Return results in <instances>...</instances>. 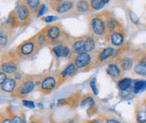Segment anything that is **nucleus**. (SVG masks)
Instances as JSON below:
<instances>
[{
	"mask_svg": "<svg viewBox=\"0 0 146 123\" xmlns=\"http://www.w3.org/2000/svg\"><path fill=\"white\" fill-rule=\"evenodd\" d=\"M19 61L17 59L16 53L9 52L4 54L1 62H0V70H2L6 75H13L15 74L18 70Z\"/></svg>",
	"mask_w": 146,
	"mask_h": 123,
	"instance_id": "1",
	"label": "nucleus"
},
{
	"mask_svg": "<svg viewBox=\"0 0 146 123\" xmlns=\"http://www.w3.org/2000/svg\"><path fill=\"white\" fill-rule=\"evenodd\" d=\"M38 49H39V48L37 46L35 37H33L19 45L16 48L15 53L18 57L25 59V57H29L31 56H33L34 52L38 51Z\"/></svg>",
	"mask_w": 146,
	"mask_h": 123,
	"instance_id": "2",
	"label": "nucleus"
},
{
	"mask_svg": "<svg viewBox=\"0 0 146 123\" xmlns=\"http://www.w3.org/2000/svg\"><path fill=\"white\" fill-rule=\"evenodd\" d=\"M35 86H36L35 80L31 76H26L25 78L21 79V81L16 86L15 92L12 94L18 97L27 96L30 93L33 91Z\"/></svg>",
	"mask_w": 146,
	"mask_h": 123,
	"instance_id": "3",
	"label": "nucleus"
},
{
	"mask_svg": "<svg viewBox=\"0 0 146 123\" xmlns=\"http://www.w3.org/2000/svg\"><path fill=\"white\" fill-rule=\"evenodd\" d=\"M60 84H59L58 75H48L46 76L45 77H43V79L41 80L40 90L42 94H48L50 92H52Z\"/></svg>",
	"mask_w": 146,
	"mask_h": 123,
	"instance_id": "4",
	"label": "nucleus"
},
{
	"mask_svg": "<svg viewBox=\"0 0 146 123\" xmlns=\"http://www.w3.org/2000/svg\"><path fill=\"white\" fill-rule=\"evenodd\" d=\"M72 62L74 64L77 70H84L91 64L92 56L88 52H82L79 54H76L72 59Z\"/></svg>",
	"mask_w": 146,
	"mask_h": 123,
	"instance_id": "5",
	"label": "nucleus"
},
{
	"mask_svg": "<svg viewBox=\"0 0 146 123\" xmlns=\"http://www.w3.org/2000/svg\"><path fill=\"white\" fill-rule=\"evenodd\" d=\"M15 12L20 23L26 24L30 22L31 12L29 8V6L26 5V3H21L15 8Z\"/></svg>",
	"mask_w": 146,
	"mask_h": 123,
	"instance_id": "6",
	"label": "nucleus"
},
{
	"mask_svg": "<svg viewBox=\"0 0 146 123\" xmlns=\"http://www.w3.org/2000/svg\"><path fill=\"white\" fill-rule=\"evenodd\" d=\"M60 35H61V25L59 23L48 25L47 30L48 44L55 43L59 39Z\"/></svg>",
	"mask_w": 146,
	"mask_h": 123,
	"instance_id": "7",
	"label": "nucleus"
},
{
	"mask_svg": "<svg viewBox=\"0 0 146 123\" xmlns=\"http://www.w3.org/2000/svg\"><path fill=\"white\" fill-rule=\"evenodd\" d=\"M51 8L58 14H64L68 11H70L74 7V3L71 0H64L60 3H52L50 2Z\"/></svg>",
	"mask_w": 146,
	"mask_h": 123,
	"instance_id": "8",
	"label": "nucleus"
},
{
	"mask_svg": "<svg viewBox=\"0 0 146 123\" xmlns=\"http://www.w3.org/2000/svg\"><path fill=\"white\" fill-rule=\"evenodd\" d=\"M76 72H77V69H76L74 64L71 61L70 63H69L66 68L65 69H63L61 72L58 75V80H59V84H61V82L65 81L66 78H71L72 76H74Z\"/></svg>",
	"mask_w": 146,
	"mask_h": 123,
	"instance_id": "9",
	"label": "nucleus"
},
{
	"mask_svg": "<svg viewBox=\"0 0 146 123\" xmlns=\"http://www.w3.org/2000/svg\"><path fill=\"white\" fill-rule=\"evenodd\" d=\"M92 28L95 34L102 35L105 32V24L102 19L96 16L92 19Z\"/></svg>",
	"mask_w": 146,
	"mask_h": 123,
	"instance_id": "10",
	"label": "nucleus"
},
{
	"mask_svg": "<svg viewBox=\"0 0 146 123\" xmlns=\"http://www.w3.org/2000/svg\"><path fill=\"white\" fill-rule=\"evenodd\" d=\"M16 86H17V83L15 78H13V77H7L6 80L0 86V90L4 93L13 94L15 92Z\"/></svg>",
	"mask_w": 146,
	"mask_h": 123,
	"instance_id": "11",
	"label": "nucleus"
},
{
	"mask_svg": "<svg viewBox=\"0 0 146 123\" xmlns=\"http://www.w3.org/2000/svg\"><path fill=\"white\" fill-rule=\"evenodd\" d=\"M85 39L84 38H78L74 39L71 42V51L74 54H79L84 52V44Z\"/></svg>",
	"mask_w": 146,
	"mask_h": 123,
	"instance_id": "12",
	"label": "nucleus"
},
{
	"mask_svg": "<svg viewBox=\"0 0 146 123\" xmlns=\"http://www.w3.org/2000/svg\"><path fill=\"white\" fill-rule=\"evenodd\" d=\"M47 30H48V26L46 28L42 29V31H40L37 35H35V40H36V43L38 48H41L44 45L48 44V39H47Z\"/></svg>",
	"mask_w": 146,
	"mask_h": 123,
	"instance_id": "13",
	"label": "nucleus"
},
{
	"mask_svg": "<svg viewBox=\"0 0 146 123\" xmlns=\"http://www.w3.org/2000/svg\"><path fill=\"white\" fill-rule=\"evenodd\" d=\"M114 52H115V50H114L113 48H106L104 49H102V51L98 55L97 57V59L99 62H103L105 60H107L108 59H110V57L114 54Z\"/></svg>",
	"mask_w": 146,
	"mask_h": 123,
	"instance_id": "14",
	"label": "nucleus"
},
{
	"mask_svg": "<svg viewBox=\"0 0 146 123\" xmlns=\"http://www.w3.org/2000/svg\"><path fill=\"white\" fill-rule=\"evenodd\" d=\"M110 41L115 46H121L124 42V35L119 31H113L110 35Z\"/></svg>",
	"mask_w": 146,
	"mask_h": 123,
	"instance_id": "15",
	"label": "nucleus"
},
{
	"mask_svg": "<svg viewBox=\"0 0 146 123\" xmlns=\"http://www.w3.org/2000/svg\"><path fill=\"white\" fill-rule=\"evenodd\" d=\"M134 70L137 75L146 76V57L141 59L135 65Z\"/></svg>",
	"mask_w": 146,
	"mask_h": 123,
	"instance_id": "16",
	"label": "nucleus"
},
{
	"mask_svg": "<svg viewBox=\"0 0 146 123\" xmlns=\"http://www.w3.org/2000/svg\"><path fill=\"white\" fill-rule=\"evenodd\" d=\"M107 73L109 76L114 78H117L121 74V69L117 66V64H110L107 68Z\"/></svg>",
	"mask_w": 146,
	"mask_h": 123,
	"instance_id": "17",
	"label": "nucleus"
},
{
	"mask_svg": "<svg viewBox=\"0 0 146 123\" xmlns=\"http://www.w3.org/2000/svg\"><path fill=\"white\" fill-rule=\"evenodd\" d=\"M6 24L8 25L10 28H15L17 27L19 24H20V22H19L18 18L16 16V14L15 11H13L10 13V15L7 18V21H6Z\"/></svg>",
	"mask_w": 146,
	"mask_h": 123,
	"instance_id": "18",
	"label": "nucleus"
},
{
	"mask_svg": "<svg viewBox=\"0 0 146 123\" xmlns=\"http://www.w3.org/2000/svg\"><path fill=\"white\" fill-rule=\"evenodd\" d=\"M133 92L135 94H139L143 92L146 89V81L144 80H136L133 84Z\"/></svg>",
	"mask_w": 146,
	"mask_h": 123,
	"instance_id": "19",
	"label": "nucleus"
},
{
	"mask_svg": "<svg viewBox=\"0 0 146 123\" xmlns=\"http://www.w3.org/2000/svg\"><path fill=\"white\" fill-rule=\"evenodd\" d=\"M133 82L132 79L130 78H122L120 79L117 83V87L120 90V92L125 91V90H128L129 88L132 87Z\"/></svg>",
	"mask_w": 146,
	"mask_h": 123,
	"instance_id": "20",
	"label": "nucleus"
},
{
	"mask_svg": "<svg viewBox=\"0 0 146 123\" xmlns=\"http://www.w3.org/2000/svg\"><path fill=\"white\" fill-rule=\"evenodd\" d=\"M95 47V41L92 36H89L85 39L84 44V52H91Z\"/></svg>",
	"mask_w": 146,
	"mask_h": 123,
	"instance_id": "21",
	"label": "nucleus"
},
{
	"mask_svg": "<svg viewBox=\"0 0 146 123\" xmlns=\"http://www.w3.org/2000/svg\"><path fill=\"white\" fill-rule=\"evenodd\" d=\"M10 39V33L6 30L0 31V48H5Z\"/></svg>",
	"mask_w": 146,
	"mask_h": 123,
	"instance_id": "22",
	"label": "nucleus"
},
{
	"mask_svg": "<svg viewBox=\"0 0 146 123\" xmlns=\"http://www.w3.org/2000/svg\"><path fill=\"white\" fill-rule=\"evenodd\" d=\"M25 3H26V5L29 6L31 12L34 13V14L35 13L37 14V12H38V10H39L40 6L41 5L40 0H26Z\"/></svg>",
	"mask_w": 146,
	"mask_h": 123,
	"instance_id": "23",
	"label": "nucleus"
},
{
	"mask_svg": "<svg viewBox=\"0 0 146 123\" xmlns=\"http://www.w3.org/2000/svg\"><path fill=\"white\" fill-rule=\"evenodd\" d=\"M90 8V5H89L87 0H79L76 4V10L79 13H85Z\"/></svg>",
	"mask_w": 146,
	"mask_h": 123,
	"instance_id": "24",
	"label": "nucleus"
},
{
	"mask_svg": "<svg viewBox=\"0 0 146 123\" xmlns=\"http://www.w3.org/2000/svg\"><path fill=\"white\" fill-rule=\"evenodd\" d=\"M64 44H58L55 45L52 48V53L56 57H63V53H64Z\"/></svg>",
	"mask_w": 146,
	"mask_h": 123,
	"instance_id": "25",
	"label": "nucleus"
},
{
	"mask_svg": "<svg viewBox=\"0 0 146 123\" xmlns=\"http://www.w3.org/2000/svg\"><path fill=\"white\" fill-rule=\"evenodd\" d=\"M132 66H133V59H130V57H125L120 62V68L124 71L129 70L132 68Z\"/></svg>",
	"mask_w": 146,
	"mask_h": 123,
	"instance_id": "26",
	"label": "nucleus"
},
{
	"mask_svg": "<svg viewBox=\"0 0 146 123\" xmlns=\"http://www.w3.org/2000/svg\"><path fill=\"white\" fill-rule=\"evenodd\" d=\"M104 0H91L90 5L93 10H100L104 7L105 5Z\"/></svg>",
	"mask_w": 146,
	"mask_h": 123,
	"instance_id": "27",
	"label": "nucleus"
},
{
	"mask_svg": "<svg viewBox=\"0 0 146 123\" xmlns=\"http://www.w3.org/2000/svg\"><path fill=\"white\" fill-rule=\"evenodd\" d=\"M93 105H94V100L92 99V97H91V96H85V97H84V99L81 101V104H80L81 107L88 106V107H90V108H92Z\"/></svg>",
	"mask_w": 146,
	"mask_h": 123,
	"instance_id": "28",
	"label": "nucleus"
},
{
	"mask_svg": "<svg viewBox=\"0 0 146 123\" xmlns=\"http://www.w3.org/2000/svg\"><path fill=\"white\" fill-rule=\"evenodd\" d=\"M118 27V23L113 18H110L107 20V28L108 30H110V31H115L117 28Z\"/></svg>",
	"mask_w": 146,
	"mask_h": 123,
	"instance_id": "29",
	"label": "nucleus"
},
{
	"mask_svg": "<svg viewBox=\"0 0 146 123\" xmlns=\"http://www.w3.org/2000/svg\"><path fill=\"white\" fill-rule=\"evenodd\" d=\"M137 122L138 123H146V109L142 110L137 113Z\"/></svg>",
	"mask_w": 146,
	"mask_h": 123,
	"instance_id": "30",
	"label": "nucleus"
},
{
	"mask_svg": "<svg viewBox=\"0 0 146 123\" xmlns=\"http://www.w3.org/2000/svg\"><path fill=\"white\" fill-rule=\"evenodd\" d=\"M90 86L92 90V92L95 95H98L99 94V89H98V86H97V82H96V78L93 77V78L90 81Z\"/></svg>",
	"mask_w": 146,
	"mask_h": 123,
	"instance_id": "31",
	"label": "nucleus"
},
{
	"mask_svg": "<svg viewBox=\"0 0 146 123\" xmlns=\"http://www.w3.org/2000/svg\"><path fill=\"white\" fill-rule=\"evenodd\" d=\"M129 17L131 19V21L134 23L135 24H139L140 23V21H139V18L137 17V15L135 14L134 12H129Z\"/></svg>",
	"mask_w": 146,
	"mask_h": 123,
	"instance_id": "32",
	"label": "nucleus"
},
{
	"mask_svg": "<svg viewBox=\"0 0 146 123\" xmlns=\"http://www.w3.org/2000/svg\"><path fill=\"white\" fill-rule=\"evenodd\" d=\"M58 16H54V15H47L43 18V21H45L46 23H53L55 21H58Z\"/></svg>",
	"mask_w": 146,
	"mask_h": 123,
	"instance_id": "33",
	"label": "nucleus"
},
{
	"mask_svg": "<svg viewBox=\"0 0 146 123\" xmlns=\"http://www.w3.org/2000/svg\"><path fill=\"white\" fill-rule=\"evenodd\" d=\"M46 11H47V7H46V5H44V4L40 5V6L39 10H38V12H37V17L42 16L44 14H45V12H46Z\"/></svg>",
	"mask_w": 146,
	"mask_h": 123,
	"instance_id": "34",
	"label": "nucleus"
},
{
	"mask_svg": "<svg viewBox=\"0 0 146 123\" xmlns=\"http://www.w3.org/2000/svg\"><path fill=\"white\" fill-rule=\"evenodd\" d=\"M23 106L27 107L29 109H34L35 108V103L33 101H28V100H23Z\"/></svg>",
	"mask_w": 146,
	"mask_h": 123,
	"instance_id": "35",
	"label": "nucleus"
},
{
	"mask_svg": "<svg viewBox=\"0 0 146 123\" xmlns=\"http://www.w3.org/2000/svg\"><path fill=\"white\" fill-rule=\"evenodd\" d=\"M11 120H12V123H24L23 120L19 115H13Z\"/></svg>",
	"mask_w": 146,
	"mask_h": 123,
	"instance_id": "36",
	"label": "nucleus"
},
{
	"mask_svg": "<svg viewBox=\"0 0 146 123\" xmlns=\"http://www.w3.org/2000/svg\"><path fill=\"white\" fill-rule=\"evenodd\" d=\"M6 78H7V75L5 72H3L2 70H0V86L6 80Z\"/></svg>",
	"mask_w": 146,
	"mask_h": 123,
	"instance_id": "37",
	"label": "nucleus"
},
{
	"mask_svg": "<svg viewBox=\"0 0 146 123\" xmlns=\"http://www.w3.org/2000/svg\"><path fill=\"white\" fill-rule=\"evenodd\" d=\"M0 123H12L11 118L6 117V116H2L0 119Z\"/></svg>",
	"mask_w": 146,
	"mask_h": 123,
	"instance_id": "38",
	"label": "nucleus"
},
{
	"mask_svg": "<svg viewBox=\"0 0 146 123\" xmlns=\"http://www.w3.org/2000/svg\"><path fill=\"white\" fill-rule=\"evenodd\" d=\"M106 123H120L118 120H113V119H110V120H107Z\"/></svg>",
	"mask_w": 146,
	"mask_h": 123,
	"instance_id": "39",
	"label": "nucleus"
},
{
	"mask_svg": "<svg viewBox=\"0 0 146 123\" xmlns=\"http://www.w3.org/2000/svg\"><path fill=\"white\" fill-rule=\"evenodd\" d=\"M62 1H64V0H50V2L52 3H60Z\"/></svg>",
	"mask_w": 146,
	"mask_h": 123,
	"instance_id": "40",
	"label": "nucleus"
},
{
	"mask_svg": "<svg viewBox=\"0 0 146 123\" xmlns=\"http://www.w3.org/2000/svg\"><path fill=\"white\" fill-rule=\"evenodd\" d=\"M87 123H99V121L96 120H92V121H89V122H87Z\"/></svg>",
	"mask_w": 146,
	"mask_h": 123,
	"instance_id": "41",
	"label": "nucleus"
},
{
	"mask_svg": "<svg viewBox=\"0 0 146 123\" xmlns=\"http://www.w3.org/2000/svg\"><path fill=\"white\" fill-rule=\"evenodd\" d=\"M31 123H42V122H39V121H31Z\"/></svg>",
	"mask_w": 146,
	"mask_h": 123,
	"instance_id": "42",
	"label": "nucleus"
},
{
	"mask_svg": "<svg viewBox=\"0 0 146 123\" xmlns=\"http://www.w3.org/2000/svg\"><path fill=\"white\" fill-rule=\"evenodd\" d=\"M104 2H105V4H108L110 2V0H104Z\"/></svg>",
	"mask_w": 146,
	"mask_h": 123,
	"instance_id": "43",
	"label": "nucleus"
},
{
	"mask_svg": "<svg viewBox=\"0 0 146 123\" xmlns=\"http://www.w3.org/2000/svg\"><path fill=\"white\" fill-rule=\"evenodd\" d=\"M145 109H146V104H145Z\"/></svg>",
	"mask_w": 146,
	"mask_h": 123,
	"instance_id": "44",
	"label": "nucleus"
}]
</instances>
